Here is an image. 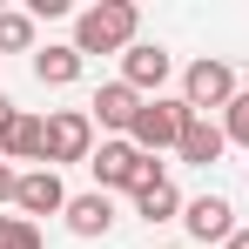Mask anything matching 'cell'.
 Masks as SVG:
<instances>
[{"label":"cell","instance_id":"1","mask_svg":"<svg viewBox=\"0 0 249 249\" xmlns=\"http://www.w3.org/2000/svg\"><path fill=\"white\" fill-rule=\"evenodd\" d=\"M135 27H142V14H135V0H101V7H81L74 14V47L88 54H128L135 47Z\"/></svg>","mask_w":249,"mask_h":249},{"label":"cell","instance_id":"2","mask_svg":"<svg viewBox=\"0 0 249 249\" xmlns=\"http://www.w3.org/2000/svg\"><path fill=\"white\" fill-rule=\"evenodd\" d=\"M88 168H94V189H101V196H115V189L135 196L142 182H155V175H162V162H155V155H142L128 135H108V142L88 155Z\"/></svg>","mask_w":249,"mask_h":249},{"label":"cell","instance_id":"3","mask_svg":"<svg viewBox=\"0 0 249 249\" xmlns=\"http://www.w3.org/2000/svg\"><path fill=\"white\" fill-rule=\"evenodd\" d=\"M189 122H196V108H189L182 94H155V101H142L128 142H135L142 155H162V148H182V128H189Z\"/></svg>","mask_w":249,"mask_h":249},{"label":"cell","instance_id":"4","mask_svg":"<svg viewBox=\"0 0 249 249\" xmlns=\"http://www.w3.org/2000/svg\"><path fill=\"white\" fill-rule=\"evenodd\" d=\"M88 155H94V115H88V108H54V115H47V148H41V168L88 162Z\"/></svg>","mask_w":249,"mask_h":249},{"label":"cell","instance_id":"5","mask_svg":"<svg viewBox=\"0 0 249 249\" xmlns=\"http://www.w3.org/2000/svg\"><path fill=\"white\" fill-rule=\"evenodd\" d=\"M236 94H243V81H236V68H229V61H209V54H202V61H189V68H182V101H189L196 115L229 108Z\"/></svg>","mask_w":249,"mask_h":249},{"label":"cell","instance_id":"6","mask_svg":"<svg viewBox=\"0 0 249 249\" xmlns=\"http://www.w3.org/2000/svg\"><path fill=\"white\" fill-rule=\"evenodd\" d=\"M168 74H175V61H168V47H162V41H135V47L122 54V81L135 88V94H148V101L162 94Z\"/></svg>","mask_w":249,"mask_h":249},{"label":"cell","instance_id":"7","mask_svg":"<svg viewBox=\"0 0 249 249\" xmlns=\"http://www.w3.org/2000/svg\"><path fill=\"white\" fill-rule=\"evenodd\" d=\"M14 209L34 222V215H68V189H61V168H27L20 189H14Z\"/></svg>","mask_w":249,"mask_h":249},{"label":"cell","instance_id":"8","mask_svg":"<svg viewBox=\"0 0 249 249\" xmlns=\"http://www.w3.org/2000/svg\"><path fill=\"white\" fill-rule=\"evenodd\" d=\"M142 101H148V94H135L128 81H101L94 101H88V115H94V128H108V135H128L135 115H142Z\"/></svg>","mask_w":249,"mask_h":249},{"label":"cell","instance_id":"9","mask_svg":"<svg viewBox=\"0 0 249 249\" xmlns=\"http://www.w3.org/2000/svg\"><path fill=\"white\" fill-rule=\"evenodd\" d=\"M182 222H189L196 243H229V236H236V209H229V196H196V202H182Z\"/></svg>","mask_w":249,"mask_h":249},{"label":"cell","instance_id":"10","mask_svg":"<svg viewBox=\"0 0 249 249\" xmlns=\"http://www.w3.org/2000/svg\"><path fill=\"white\" fill-rule=\"evenodd\" d=\"M47 148V115H7V128H0V162H41Z\"/></svg>","mask_w":249,"mask_h":249},{"label":"cell","instance_id":"11","mask_svg":"<svg viewBox=\"0 0 249 249\" xmlns=\"http://www.w3.org/2000/svg\"><path fill=\"white\" fill-rule=\"evenodd\" d=\"M222 148H229V135H222V122H209V115H196V122L182 128V162L189 168H209V162H222Z\"/></svg>","mask_w":249,"mask_h":249},{"label":"cell","instance_id":"12","mask_svg":"<svg viewBox=\"0 0 249 249\" xmlns=\"http://www.w3.org/2000/svg\"><path fill=\"white\" fill-rule=\"evenodd\" d=\"M68 229H74V236H88V243H94V236H108V229H115V202H108L101 189L68 196Z\"/></svg>","mask_w":249,"mask_h":249},{"label":"cell","instance_id":"13","mask_svg":"<svg viewBox=\"0 0 249 249\" xmlns=\"http://www.w3.org/2000/svg\"><path fill=\"white\" fill-rule=\"evenodd\" d=\"M34 81L41 88H74L81 81V47H34Z\"/></svg>","mask_w":249,"mask_h":249},{"label":"cell","instance_id":"14","mask_svg":"<svg viewBox=\"0 0 249 249\" xmlns=\"http://www.w3.org/2000/svg\"><path fill=\"white\" fill-rule=\"evenodd\" d=\"M175 209H182V196H175L168 175H155V182L135 189V215H148V222H175Z\"/></svg>","mask_w":249,"mask_h":249},{"label":"cell","instance_id":"15","mask_svg":"<svg viewBox=\"0 0 249 249\" xmlns=\"http://www.w3.org/2000/svg\"><path fill=\"white\" fill-rule=\"evenodd\" d=\"M0 54H34V14L0 7Z\"/></svg>","mask_w":249,"mask_h":249},{"label":"cell","instance_id":"16","mask_svg":"<svg viewBox=\"0 0 249 249\" xmlns=\"http://www.w3.org/2000/svg\"><path fill=\"white\" fill-rule=\"evenodd\" d=\"M222 135H229L236 148H249V88L229 101V108H222Z\"/></svg>","mask_w":249,"mask_h":249},{"label":"cell","instance_id":"17","mask_svg":"<svg viewBox=\"0 0 249 249\" xmlns=\"http://www.w3.org/2000/svg\"><path fill=\"white\" fill-rule=\"evenodd\" d=\"M0 249H41V229H34L27 215H7V236H0Z\"/></svg>","mask_w":249,"mask_h":249},{"label":"cell","instance_id":"18","mask_svg":"<svg viewBox=\"0 0 249 249\" xmlns=\"http://www.w3.org/2000/svg\"><path fill=\"white\" fill-rule=\"evenodd\" d=\"M14 189H20V168H14V162H0V202H14Z\"/></svg>","mask_w":249,"mask_h":249},{"label":"cell","instance_id":"19","mask_svg":"<svg viewBox=\"0 0 249 249\" xmlns=\"http://www.w3.org/2000/svg\"><path fill=\"white\" fill-rule=\"evenodd\" d=\"M222 249H249V229H236V236H229V243H222Z\"/></svg>","mask_w":249,"mask_h":249},{"label":"cell","instance_id":"20","mask_svg":"<svg viewBox=\"0 0 249 249\" xmlns=\"http://www.w3.org/2000/svg\"><path fill=\"white\" fill-rule=\"evenodd\" d=\"M7 115H14V101H7V94H0V128H7Z\"/></svg>","mask_w":249,"mask_h":249},{"label":"cell","instance_id":"21","mask_svg":"<svg viewBox=\"0 0 249 249\" xmlns=\"http://www.w3.org/2000/svg\"><path fill=\"white\" fill-rule=\"evenodd\" d=\"M0 236H7V215H0Z\"/></svg>","mask_w":249,"mask_h":249}]
</instances>
